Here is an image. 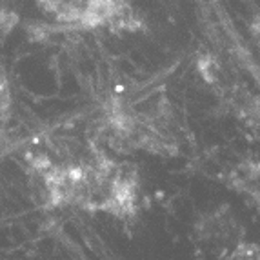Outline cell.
<instances>
[{
	"mask_svg": "<svg viewBox=\"0 0 260 260\" xmlns=\"http://www.w3.org/2000/svg\"><path fill=\"white\" fill-rule=\"evenodd\" d=\"M44 8L60 20L82 26H99L109 22L118 11L115 0H42Z\"/></svg>",
	"mask_w": 260,
	"mask_h": 260,
	"instance_id": "cell-1",
	"label": "cell"
}]
</instances>
